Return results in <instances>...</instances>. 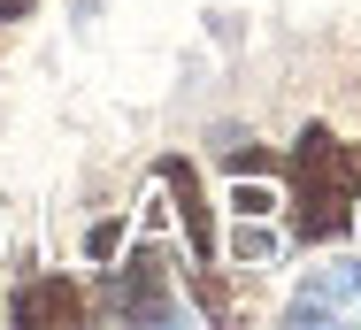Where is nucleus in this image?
Masks as SVG:
<instances>
[{
	"label": "nucleus",
	"instance_id": "nucleus-5",
	"mask_svg": "<svg viewBox=\"0 0 361 330\" xmlns=\"http://www.w3.org/2000/svg\"><path fill=\"white\" fill-rule=\"evenodd\" d=\"M154 177H161V192L177 200V223H185L192 254H200V262H216V215H208V200H200V177H192V161H161Z\"/></svg>",
	"mask_w": 361,
	"mask_h": 330
},
{
	"label": "nucleus",
	"instance_id": "nucleus-2",
	"mask_svg": "<svg viewBox=\"0 0 361 330\" xmlns=\"http://www.w3.org/2000/svg\"><path fill=\"white\" fill-rule=\"evenodd\" d=\"M100 315H116V323H177V292H169V269L161 254H131L123 269H108V284H100Z\"/></svg>",
	"mask_w": 361,
	"mask_h": 330
},
{
	"label": "nucleus",
	"instance_id": "nucleus-1",
	"mask_svg": "<svg viewBox=\"0 0 361 330\" xmlns=\"http://www.w3.org/2000/svg\"><path fill=\"white\" fill-rule=\"evenodd\" d=\"M354 200H361V154L338 146L323 123L300 131V154H292V238L300 246L346 238L354 231Z\"/></svg>",
	"mask_w": 361,
	"mask_h": 330
},
{
	"label": "nucleus",
	"instance_id": "nucleus-4",
	"mask_svg": "<svg viewBox=\"0 0 361 330\" xmlns=\"http://www.w3.org/2000/svg\"><path fill=\"white\" fill-rule=\"evenodd\" d=\"M8 323H23V330H70V323H85V292H77L70 276H31V284H16Z\"/></svg>",
	"mask_w": 361,
	"mask_h": 330
},
{
	"label": "nucleus",
	"instance_id": "nucleus-6",
	"mask_svg": "<svg viewBox=\"0 0 361 330\" xmlns=\"http://www.w3.org/2000/svg\"><path fill=\"white\" fill-rule=\"evenodd\" d=\"M23 8H31V0H0V23H16V16H23Z\"/></svg>",
	"mask_w": 361,
	"mask_h": 330
},
{
	"label": "nucleus",
	"instance_id": "nucleus-3",
	"mask_svg": "<svg viewBox=\"0 0 361 330\" xmlns=\"http://www.w3.org/2000/svg\"><path fill=\"white\" fill-rule=\"evenodd\" d=\"M285 323H300V330L361 323V262H331V269H315V276H307V284L285 300Z\"/></svg>",
	"mask_w": 361,
	"mask_h": 330
}]
</instances>
